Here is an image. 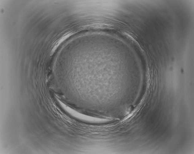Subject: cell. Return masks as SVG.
<instances>
[{
	"label": "cell",
	"instance_id": "1",
	"mask_svg": "<svg viewBox=\"0 0 194 154\" xmlns=\"http://www.w3.org/2000/svg\"><path fill=\"white\" fill-rule=\"evenodd\" d=\"M74 33L72 31H68L61 36L53 44L50 52L51 55H52L59 45Z\"/></svg>",
	"mask_w": 194,
	"mask_h": 154
}]
</instances>
